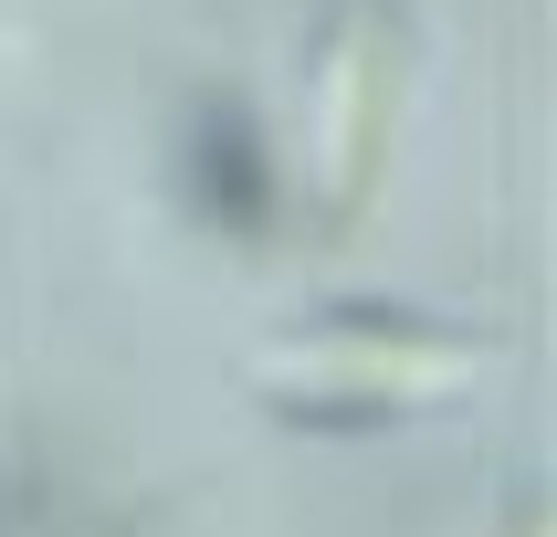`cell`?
<instances>
[{
  "label": "cell",
  "instance_id": "obj_3",
  "mask_svg": "<svg viewBox=\"0 0 557 537\" xmlns=\"http://www.w3.org/2000/svg\"><path fill=\"white\" fill-rule=\"evenodd\" d=\"M180 190L189 211L232 232V243H263L274 232V148H263V126H252L243 95H200L180 126Z\"/></svg>",
  "mask_w": 557,
  "mask_h": 537
},
{
  "label": "cell",
  "instance_id": "obj_2",
  "mask_svg": "<svg viewBox=\"0 0 557 537\" xmlns=\"http://www.w3.org/2000/svg\"><path fill=\"white\" fill-rule=\"evenodd\" d=\"M400 85H410V22L400 0H337L326 11V42H315V211L358 221L379 200V169H389V126H400Z\"/></svg>",
  "mask_w": 557,
  "mask_h": 537
},
{
  "label": "cell",
  "instance_id": "obj_1",
  "mask_svg": "<svg viewBox=\"0 0 557 537\" xmlns=\"http://www.w3.org/2000/svg\"><path fill=\"white\" fill-rule=\"evenodd\" d=\"M473 379H484V338L400 316V306H326V316L252 347L263 411L306 422V432H379V422L463 401Z\"/></svg>",
  "mask_w": 557,
  "mask_h": 537
}]
</instances>
